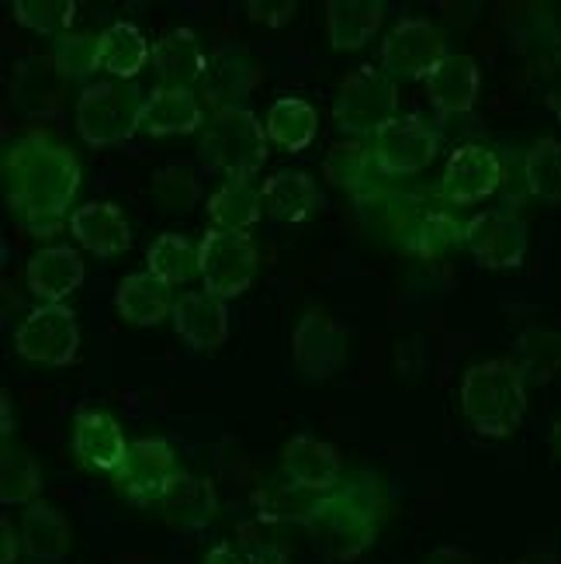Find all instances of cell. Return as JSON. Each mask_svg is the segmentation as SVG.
Wrapping results in <instances>:
<instances>
[{
	"label": "cell",
	"instance_id": "1",
	"mask_svg": "<svg viewBox=\"0 0 561 564\" xmlns=\"http://www.w3.org/2000/svg\"><path fill=\"white\" fill-rule=\"evenodd\" d=\"M0 174H4V202L29 236L48 239L69 223L73 198L84 181V166L69 145L32 129L4 150Z\"/></svg>",
	"mask_w": 561,
	"mask_h": 564
},
{
	"label": "cell",
	"instance_id": "2",
	"mask_svg": "<svg viewBox=\"0 0 561 564\" xmlns=\"http://www.w3.org/2000/svg\"><path fill=\"white\" fill-rule=\"evenodd\" d=\"M461 415L489 440L514 436L527 415V378L514 360H478L461 375Z\"/></svg>",
	"mask_w": 561,
	"mask_h": 564
},
{
	"label": "cell",
	"instance_id": "3",
	"mask_svg": "<svg viewBox=\"0 0 561 564\" xmlns=\"http://www.w3.org/2000/svg\"><path fill=\"white\" fill-rule=\"evenodd\" d=\"M267 129L250 108L212 111V121L202 129L198 156L212 174L226 181H253L267 163Z\"/></svg>",
	"mask_w": 561,
	"mask_h": 564
},
{
	"label": "cell",
	"instance_id": "4",
	"mask_svg": "<svg viewBox=\"0 0 561 564\" xmlns=\"http://www.w3.org/2000/svg\"><path fill=\"white\" fill-rule=\"evenodd\" d=\"M385 208V232L399 242V250L420 260H441L451 250L465 247V226L461 218L436 202H423L417 194L388 191L378 202Z\"/></svg>",
	"mask_w": 561,
	"mask_h": 564
},
{
	"label": "cell",
	"instance_id": "5",
	"mask_svg": "<svg viewBox=\"0 0 561 564\" xmlns=\"http://www.w3.org/2000/svg\"><path fill=\"white\" fill-rule=\"evenodd\" d=\"M305 530L326 557L354 561L375 547L378 512L364 499L360 488H344V492L320 496V502H315L305 520Z\"/></svg>",
	"mask_w": 561,
	"mask_h": 564
},
{
	"label": "cell",
	"instance_id": "6",
	"mask_svg": "<svg viewBox=\"0 0 561 564\" xmlns=\"http://www.w3.org/2000/svg\"><path fill=\"white\" fill-rule=\"evenodd\" d=\"M399 118V87L381 66H357L336 87L333 121L347 139H375Z\"/></svg>",
	"mask_w": 561,
	"mask_h": 564
},
{
	"label": "cell",
	"instance_id": "7",
	"mask_svg": "<svg viewBox=\"0 0 561 564\" xmlns=\"http://www.w3.org/2000/svg\"><path fill=\"white\" fill-rule=\"evenodd\" d=\"M142 94L136 84H121V80H101V84H87L77 97V132L94 150H105V145H121L139 132V118H142Z\"/></svg>",
	"mask_w": 561,
	"mask_h": 564
},
{
	"label": "cell",
	"instance_id": "8",
	"mask_svg": "<svg viewBox=\"0 0 561 564\" xmlns=\"http://www.w3.org/2000/svg\"><path fill=\"white\" fill-rule=\"evenodd\" d=\"M202 253V281L205 291L215 299H239L242 291H250L257 281V267L260 253L257 242L247 232H223V229H208L198 242Z\"/></svg>",
	"mask_w": 561,
	"mask_h": 564
},
{
	"label": "cell",
	"instance_id": "9",
	"mask_svg": "<svg viewBox=\"0 0 561 564\" xmlns=\"http://www.w3.org/2000/svg\"><path fill=\"white\" fill-rule=\"evenodd\" d=\"M14 354L29 364L66 367L80 354V323L66 305H39L14 329Z\"/></svg>",
	"mask_w": 561,
	"mask_h": 564
},
{
	"label": "cell",
	"instance_id": "10",
	"mask_svg": "<svg viewBox=\"0 0 561 564\" xmlns=\"http://www.w3.org/2000/svg\"><path fill=\"white\" fill-rule=\"evenodd\" d=\"M181 460L163 436H139L129 444L126 464L111 475L118 496L132 506H160L166 488L181 478Z\"/></svg>",
	"mask_w": 561,
	"mask_h": 564
},
{
	"label": "cell",
	"instance_id": "11",
	"mask_svg": "<svg viewBox=\"0 0 561 564\" xmlns=\"http://www.w3.org/2000/svg\"><path fill=\"white\" fill-rule=\"evenodd\" d=\"M447 39L427 18H402L381 39V69L399 80H427L447 59Z\"/></svg>",
	"mask_w": 561,
	"mask_h": 564
},
{
	"label": "cell",
	"instance_id": "12",
	"mask_svg": "<svg viewBox=\"0 0 561 564\" xmlns=\"http://www.w3.org/2000/svg\"><path fill=\"white\" fill-rule=\"evenodd\" d=\"M530 247L527 223L509 208L478 212L465 223V250L485 271H517Z\"/></svg>",
	"mask_w": 561,
	"mask_h": 564
},
{
	"label": "cell",
	"instance_id": "13",
	"mask_svg": "<svg viewBox=\"0 0 561 564\" xmlns=\"http://www.w3.org/2000/svg\"><path fill=\"white\" fill-rule=\"evenodd\" d=\"M291 360L309 381H326L344 371L347 364V333L323 308H305L291 333Z\"/></svg>",
	"mask_w": 561,
	"mask_h": 564
},
{
	"label": "cell",
	"instance_id": "14",
	"mask_svg": "<svg viewBox=\"0 0 561 564\" xmlns=\"http://www.w3.org/2000/svg\"><path fill=\"white\" fill-rule=\"evenodd\" d=\"M499 184H503V160L496 156V150H489V145H482V142H465V145H457L444 166L441 187H436V202L454 205V208L478 205L489 198V194H496Z\"/></svg>",
	"mask_w": 561,
	"mask_h": 564
},
{
	"label": "cell",
	"instance_id": "15",
	"mask_svg": "<svg viewBox=\"0 0 561 564\" xmlns=\"http://www.w3.org/2000/svg\"><path fill=\"white\" fill-rule=\"evenodd\" d=\"M436 145H441L436 142V132L420 115H399L375 135L371 153L378 160V170L385 174V181H392V177L423 174L436 156Z\"/></svg>",
	"mask_w": 561,
	"mask_h": 564
},
{
	"label": "cell",
	"instance_id": "16",
	"mask_svg": "<svg viewBox=\"0 0 561 564\" xmlns=\"http://www.w3.org/2000/svg\"><path fill=\"white\" fill-rule=\"evenodd\" d=\"M73 454L90 471L115 475L129 457V440L121 423L105 409H84L73 420Z\"/></svg>",
	"mask_w": 561,
	"mask_h": 564
},
{
	"label": "cell",
	"instance_id": "17",
	"mask_svg": "<svg viewBox=\"0 0 561 564\" xmlns=\"http://www.w3.org/2000/svg\"><path fill=\"white\" fill-rule=\"evenodd\" d=\"M170 323L194 354H215L229 339V308L208 291L177 294Z\"/></svg>",
	"mask_w": 561,
	"mask_h": 564
},
{
	"label": "cell",
	"instance_id": "18",
	"mask_svg": "<svg viewBox=\"0 0 561 564\" xmlns=\"http://www.w3.org/2000/svg\"><path fill=\"white\" fill-rule=\"evenodd\" d=\"M323 174L333 187L347 191L354 202L360 205H378L388 191H381L385 174L378 170L375 153L364 145L360 139H339L330 145L326 163H323Z\"/></svg>",
	"mask_w": 561,
	"mask_h": 564
},
{
	"label": "cell",
	"instance_id": "19",
	"mask_svg": "<svg viewBox=\"0 0 561 564\" xmlns=\"http://www.w3.org/2000/svg\"><path fill=\"white\" fill-rule=\"evenodd\" d=\"M281 471L288 478V485L302 488V492L312 496H330L339 485V454L326 440L315 436H291L284 451H281Z\"/></svg>",
	"mask_w": 561,
	"mask_h": 564
},
{
	"label": "cell",
	"instance_id": "20",
	"mask_svg": "<svg viewBox=\"0 0 561 564\" xmlns=\"http://www.w3.org/2000/svg\"><path fill=\"white\" fill-rule=\"evenodd\" d=\"M84 257L73 247H42L24 263V284L42 305H63L84 284Z\"/></svg>",
	"mask_w": 561,
	"mask_h": 564
},
{
	"label": "cell",
	"instance_id": "21",
	"mask_svg": "<svg viewBox=\"0 0 561 564\" xmlns=\"http://www.w3.org/2000/svg\"><path fill=\"white\" fill-rule=\"evenodd\" d=\"M205 126L208 121H205L202 97L194 90H181V87H153V94L145 97V105H142V118H139V132L153 135V139L191 135Z\"/></svg>",
	"mask_w": 561,
	"mask_h": 564
},
{
	"label": "cell",
	"instance_id": "22",
	"mask_svg": "<svg viewBox=\"0 0 561 564\" xmlns=\"http://www.w3.org/2000/svg\"><path fill=\"white\" fill-rule=\"evenodd\" d=\"M69 232L80 247L94 257H121L132 247V226L111 202H87L73 208L69 215Z\"/></svg>",
	"mask_w": 561,
	"mask_h": 564
},
{
	"label": "cell",
	"instance_id": "23",
	"mask_svg": "<svg viewBox=\"0 0 561 564\" xmlns=\"http://www.w3.org/2000/svg\"><path fill=\"white\" fill-rule=\"evenodd\" d=\"M263 215L284 226H299L323 208V191L305 170H278L263 181Z\"/></svg>",
	"mask_w": 561,
	"mask_h": 564
},
{
	"label": "cell",
	"instance_id": "24",
	"mask_svg": "<svg viewBox=\"0 0 561 564\" xmlns=\"http://www.w3.org/2000/svg\"><path fill=\"white\" fill-rule=\"evenodd\" d=\"M253 84H257L253 59L242 48L223 45L208 56V69L198 90L215 111H223V108H242V97L253 90Z\"/></svg>",
	"mask_w": 561,
	"mask_h": 564
},
{
	"label": "cell",
	"instance_id": "25",
	"mask_svg": "<svg viewBox=\"0 0 561 564\" xmlns=\"http://www.w3.org/2000/svg\"><path fill=\"white\" fill-rule=\"evenodd\" d=\"M482 73L478 63L465 53H451L441 66L427 77V97L436 115H468L478 105Z\"/></svg>",
	"mask_w": 561,
	"mask_h": 564
},
{
	"label": "cell",
	"instance_id": "26",
	"mask_svg": "<svg viewBox=\"0 0 561 564\" xmlns=\"http://www.w3.org/2000/svg\"><path fill=\"white\" fill-rule=\"evenodd\" d=\"M160 517L170 530L177 533H198L212 527L218 517V496L215 485L198 475H181L174 485L166 488V496L160 499Z\"/></svg>",
	"mask_w": 561,
	"mask_h": 564
},
{
	"label": "cell",
	"instance_id": "27",
	"mask_svg": "<svg viewBox=\"0 0 561 564\" xmlns=\"http://www.w3.org/2000/svg\"><path fill=\"white\" fill-rule=\"evenodd\" d=\"M153 69L160 77V87L194 90L208 69V56L191 29H170L153 45Z\"/></svg>",
	"mask_w": 561,
	"mask_h": 564
},
{
	"label": "cell",
	"instance_id": "28",
	"mask_svg": "<svg viewBox=\"0 0 561 564\" xmlns=\"http://www.w3.org/2000/svg\"><path fill=\"white\" fill-rule=\"evenodd\" d=\"M21 551L24 557H32L35 564H60L69 547H73V530L69 520L56 506L48 502H32L29 509L21 512Z\"/></svg>",
	"mask_w": 561,
	"mask_h": 564
},
{
	"label": "cell",
	"instance_id": "29",
	"mask_svg": "<svg viewBox=\"0 0 561 564\" xmlns=\"http://www.w3.org/2000/svg\"><path fill=\"white\" fill-rule=\"evenodd\" d=\"M174 302L177 299H170V284H163L150 271H136L129 278H121L118 291H115L118 315L126 318L129 326H142V329L160 326L163 318H170Z\"/></svg>",
	"mask_w": 561,
	"mask_h": 564
},
{
	"label": "cell",
	"instance_id": "30",
	"mask_svg": "<svg viewBox=\"0 0 561 564\" xmlns=\"http://www.w3.org/2000/svg\"><path fill=\"white\" fill-rule=\"evenodd\" d=\"M385 21L381 0H330L326 4V39L336 53H357L368 45Z\"/></svg>",
	"mask_w": 561,
	"mask_h": 564
},
{
	"label": "cell",
	"instance_id": "31",
	"mask_svg": "<svg viewBox=\"0 0 561 564\" xmlns=\"http://www.w3.org/2000/svg\"><path fill=\"white\" fill-rule=\"evenodd\" d=\"M263 129L271 145H278L281 153H302L320 132V111L305 97H278L271 111H267Z\"/></svg>",
	"mask_w": 561,
	"mask_h": 564
},
{
	"label": "cell",
	"instance_id": "32",
	"mask_svg": "<svg viewBox=\"0 0 561 564\" xmlns=\"http://www.w3.org/2000/svg\"><path fill=\"white\" fill-rule=\"evenodd\" d=\"M208 223L223 232H247L263 218V191L250 181H226L208 198Z\"/></svg>",
	"mask_w": 561,
	"mask_h": 564
},
{
	"label": "cell",
	"instance_id": "33",
	"mask_svg": "<svg viewBox=\"0 0 561 564\" xmlns=\"http://www.w3.org/2000/svg\"><path fill=\"white\" fill-rule=\"evenodd\" d=\"M66 80L56 73L53 59H29L14 66L11 97L21 115H53L60 108V87Z\"/></svg>",
	"mask_w": 561,
	"mask_h": 564
},
{
	"label": "cell",
	"instance_id": "34",
	"mask_svg": "<svg viewBox=\"0 0 561 564\" xmlns=\"http://www.w3.org/2000/svg\"><path fill=\"white\" fill-rule=\"evenodd\" d=\"M153 63V45L129 21H115L101 32V69H108L118 80H136Z\"/></svg>",
	"mask_w": 561,
	"mask_h": 564
},
{
	"label": "cell",
	"instance_id": "35",
	"mask_svg": "<svg viewBox=\"0 0 561 564\" xmlns=\"http://www.w3.org/2000/svg\"><path fill=\"white\" fill-rule=\"evenodd\" d=\"M145 271L157 274L163 284H187L194 278H202V253L198 242H191L181 232H163L150 242L145 250Z\"/></svg>",
	"mask_w": 561,
	"mask_h": 564
},
{
	"label": "cell",
	"instance_id": "36",
	"mask_svg": "<svg viewBox=\"0 0 561 564\" xmlns=\"http://www.w3.org/2000/svg\"><path fill=\"white\" fill-rule=\"evenodd\" d=\"M520 375L533 384H544L561 375V333L533 326L517 339V360Z\"/></svg>",
	"mask_w": 561,
	"mask_h": 564
},
{
	"label": "cell",
	"instance_id": "37",
	"mask_svg": "<svg viewBox=\"0 0 561 564\" xmlns=\"http://www.w3.org/2000/svg\"><path fill=\"white\" fill-rule=\"evenodd\" d=\"M524 187L544 205H561V142L538 139L524 153Z\"/></svg>",
	"mask_w": 561,
	"mask_h": 564
},
{
	"label": "cell",
	"instance_id": "38",
	"mask_svg": "<svg viewBox=\"0 0 561 564\" xmlns=\"http://www.w3.org/2000/svg\"><path fill=\"white\" fill-rule=\"evenodd\" d=\"M42 492V468L29 451L4 447L0 454V502L4 506H24L39 502Z\"/></svg>",
	"mask_w": 561,
	"mask_h": 564
},
{
	"label": "cell",
	"instance_id": "39",
	"mask_svg": "<svg viewBox=\"0 0 561 564\" xmlns=\"http://www.w3.org/2000/svg\"><path fill=\"white\" fill-rule=\"evenodd\" d=\"M153 202L163 212H170V215L191 212L194 205L202 202V177H198V170H194L191 163H181V160L163 163L153 174Z\"/></svg>",
	"mask_w": 561,
	"mask_h": 564
},
{
	"label": "cell",
	"instance_id": "40",
	"mask_svg": "<svg viewBox=\"0 0 561 564\" xmlns=\"http://www.w3.org/2000/svg\"><path fill=\"white\" fill-rule=\"evenodd\" d=\"M53 66L60 77L69 80H90L97 69H101V35L90 32H66L53 45Z\"/></svg>",
	"mask_w": 561,
	"mask_h": 564
},
{
	"label": "cell",
	"instance_id": "41",
	"mask_svg": "<svg viewBox=\"0 0 561 564\" xmlns=\"http://www.w3.org/2000/svg\"><path fill=\"white\" fill-rule=\"evenodd\" d=\"M11 14L21 29L35 35H66L77 18V4L73 0H14Z\"/></svg>",
	"mask_w": 561,
	"mask_h": 564
},
{
	"label": "cell",
	"instance_id": "42",
	"mask_svg": "<svg viewBox=\"0 0 561 564\" xmlns=\"http://www.w3.org/2000/svg\"><path fill=\"white\" fill-rule=\"evenodd\" d=\"M315 502H320V496L302 492L295 485H281L260 496V520H295L305 527Z\"/></svg>",
	"mask_w": 561,
	"mask_h": 564
},
{
	"label": "cell",
	"instance_id": "43",
	"mask_svg": "<svg viewBox=\"0 0 561 564\" xmlns=\"http://www.w3.org/2000/svg\"><path fill=\"white\" fill-rule=\"evenodd\" d=\"M299 4L295 0H250L247 14L257 24H267V29H284V24L295 18Z\"/></svg>",
	"mask_w": 561,
	"mask_h": 564
},
{
	"label": "cell",
	"instance_id": "44",
	"mask_svg": "<svg viewBox=\"0 0 561 564\" xmlns=\"http://www.w3.org/2000/svg\"><path fill=\"white\" fill-rule=\"evenodd\" d=\"M544 105L554 118H561V53H554L544 69Z\"/></svg>",
	"mask_w": 561,
	"mask_h": 564
},
{
	"label": "cell",
	"instance_id": "45",
	"mask_svg": "<svg viewBox=\"0 0 561 564\" xmlns=\"http://www.w3.org/2000/svg\"><path fill=\"white\" fill-rule=\"evenodd\" d=\"M18 551H21V533L4 517V520H0V564H14L18 561Z\"/></svg>",
	"mask_w": 561,
	"mask_h": 564
},
{
	"label": "cell",
	"instance_id": "46",
	"mask_svg": "<svg viewBox=\"0 0 561 564\" xmlns=\"http://www.w3.org/2000/svg\"><path fill=\"white\" fill-rule=\"evenodd\" d=\"M423 564H475V557L465 551V547H457V544H444V547H436L433 554H427Z\"/></svg>",
	"mask_w": 561,
	"mask_h": 564
},
{
	"label": "cell",
	"instance_id": "47",
	"mask_svg": "<svg viewBox=\"0 0 561 564\" xmlns=\"http://www.w3.org/2000/svg\"><path fill=\"white\" fill-rule=\"evenodd\" d=\"M205 564H247V557H242L239 551H233L229 544H218L205 554Z\"/></svg>",
	"mask_w": 561,
	"mask_h": 564
},
{
	"label": "cell",
	"instance_id": "48",
	"mask_svg": "<svg viewBox=\"0 0 561 564\" xmlns=\"http://www.w3.org/2000/svg\"><path fill=\"white\" fill-rule=\"evenodd\" d=\"M0 412H4V430H0V436L11 440V433H14V402H11V391H0Z\"/></svg>",
	"mask_w": 561,
	"mask_h": 564
},
{
	"label": "cell",
	"instance_id": "49",
	"mask_svg": "<svg viewBox=\"0 0 561 564\" xmlns=\"http://www.w3.org/2000/svg\"><path fill=\"white\" fill-rule=\"evenodd\" d=\"M514 564H558V554L554 551H527L520 561H514Z\"/></svg>",
	"mask_w": 561,
	"mask_h": 564
},
{
	"label": "cell",
	"instance_id": "50",
	"mask_svg": "<svg viewBox=\"0 0 561 564\" xmlns=\"http://www.w3.org/2000/svg\"><path fill=\"white\" fill-rule=\"evenodd\" d=\"M548 451H551V457L554 460H561V415L551 423V430H548Z\"/></svg>",
	"mask_w": 561,
	"mask_h": 564
}]
</instances>
